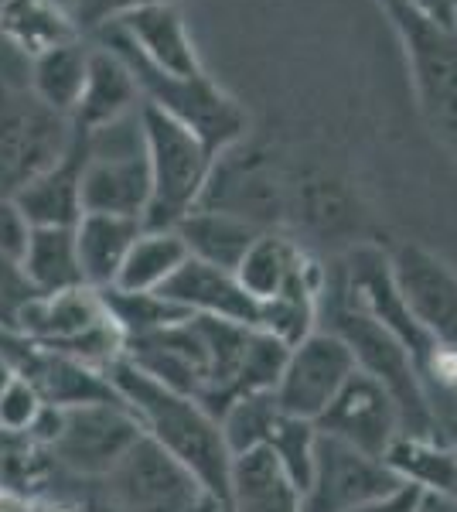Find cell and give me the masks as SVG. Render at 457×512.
Returning a JSON list of instances; mask_svg holds the SVG:
<instances>
[{
    "mask_svg": "<svg viewBox=\"0 0 457 512\" xmlns=\"http://www.w3.org/2000/svg\"><path fill=\"white\" fill-rule=\"evenodd\" d=\"M41 407H45V400L38 396V390L28 383V379L18 376L4 393H0V427H4V431H14V434H28L31 424H35V417L41 414Z\"/></svg>",
    "mask_w": 457,
    "mask_h": 512,
    "instance_id": "obj_32",
    "label": "cell"
},
{
    "mask_svg": "<svg viewBox=\"0 0 457 512\" xmlns=\"http://www.w3.org/2000/svg\"><path fill=\"white\" fill-rule=\"evenodd\" d=\"M403 41L410 82L430 137L457 168V28L423 18L410 0H376Z\"/></svg>",
    "mask_w": 457,
    "mask_h": 512,
    "instance_id": "obj_2",
    "label": "cell"
},
{
    "mask_svg": "<svg viewBox=\"0 0 457 512\" xmlns=\"http://www.w3.org/2000/svg\"><path fill=\"white\" fill-rule=\"evenodd\" d=\"M106 482L120 512H205L215 502L202 482L151 437H140Z\"/></svg>",
    "mask_w": 457,
    "mask_h": 512,
    "instance_id": "obj_8",
    "label": "cell"
},
{
    "mask_svg": "<svg viewBox=\"0 0 457 512\" xmlns=\"http://www.w3.org/2000/svg\"><path fill=\"white\" fill-rule=\"evenodd\" d=\"M14 379H18V373H14V366H11V362H7V355L0 352V393H4L7 386L14 383Z\"/></svg>",
    "mask_w": 457,
    "mask_h": 512,
    "instance_id": "obj_38",
    "label": "cell"
},
{
    "mask_svg": "<svg viewBox=\"0 0 457 512\" xmlns=\"http://www.w3.org/2000/svg\"><path fill=\"white\" fill-rule=\"evenodd\" d=\"M205 512H226V509H222V506H219V502H212V506H209V509H205Z\"/></svg>",
    "mask_w": 457,
    "mask_h": 512,
    "instance_id": "obj_39",
    "label": "cell"
},
{
    "mask_svg": "<svg viewBox=\"0 0 457 512\" xmlns=\"http://www.w3.org/2000/svg\"><path fill=\"white\" fill-rule=\"evenodd\" d=\"M0 35L28 59L82 38L58 0H0Z\"/></svg>",
    "mask_w": 457,
    "mask_h": 512,
    "instance_id": "obj_23",
    "label": "cell"
},
{
    "mask_svg": "<svg viewBox=\"0 0 457 512\" xmlns=\"http://www.w3.org/2000/svg\"><path fill=\"white\" fill-rule=\"evenodd\" d=\"M140 229L144 226L137 219H120V216H82L76 222L79 267L89 287L106 291V287L116 284L123 260H127Z\"/></svg>",
    "mask_w": 457,
    "mask_h": 512,
    "instance_id": "obj_25",
    "label": "cell"
},
{
    "mask_svg": "<svg viewBox=\"0 0 457 512\" xmlns=\"http://www.w3.org/2000/svg\"><path fill=\"white\" fill-rule=\"evenodd\" d=\"M226 512H304V489L267 448L232 454Z\"/></svg>",
    "mask_w": 457,
    "mask_h": 512,
    "instance_id": "obj_19",
    "label": "cell"
},
{
    "mask_svg": "<svg viewBox=\"0 0 457 512\" xmlns=\"http://www.w3.org/2000/svg\"><path fill=\"white\" fill-rule=\"evenodd\" d=\"M93 38H113L140 62L168 76H202L205 65L198 59V48L188 35L181 4H151L127 18L113 21Z\"/></svg>",
    "mask_w": 457,
    "mask_h": 512,
    "instance_id": "obj_14",
    "label": "cell"
},
{
    "mask_svg": "<svg viewBox=\"0 0 457 512\" xmlns=\"http://www.w3.org/2000/svg\"><path fill=\"white\" fill-rule=\"evenodd\" d=\"M423 18L444 24V28H457V0H410Z\"/></svg>",
    "mask_w": 457,
    "mask_h": 512,
    "instance_id": "obj_35",
    "label": "cell"
},
{
    "mask_svg": "<svg viewBox=\"0 0 457 512\" xmlns=\"http://www.w3.org/2000/svg\"><path fill=\"white\" fill-rule=\"evenodd\" d=\"M263 233H270V229H260L246 219L226 216V212H212V209H195L191 216L181 219V226H178V236L185 239L188 253L195 256V260L215 263V267L232 270V274H236L239 260L246 256L249 246Z\"/></svg>",
    "mask_w": 457,
    "mask_h": 512,
    "instance_id": "obj_26",
    "label": "cell"
},
{
    "mask_svg": "<svg viewBox=\"0 0 457 512\" xmlns=\"http://www.w3.org/2000/svg\"><path fill=\"white\" fill-rule=\"evenodd\" d=\"M185 260L188 246L178 236V229H140L113 287L130 294H154L178 274Z\"/></svg>",
    "mask_w": 457,
    "mask_h": 512,
    "instance_id": "obj_27",
    "label": "cell"
},
{
    "mask_svg": "<svg viewBox=\"0 0 457 512\" xmlns=\"http://www.w3.org/2000/svg\"><path fill=\"white\" fill-rule=\"evenodd\" d=\"M403 485L379 458L348 448L328 434L314 441V465L304 489V512H352Z\"/></svg>",
    "mask_w": 457,
    "mask_h": 512,
    "instance_id": "obj_11",
    "label": "cell"
},
{
    "mask_svg": "<svg viewBox=\"0 0 457 512\" xmlns=\"http://www.w3.org/2000/svg\"><path fill=\"white\" fill-rule=\"evenodd\" d=\"M89 45L86 38L69 41V45H58L52 52L31 59V93H35L41 103L52 106L55 113L72 120L79 106V96L86 89V76H89Z\"/></svg>",
    "mask_w": 457,
    "mask_h": 512,
    "instance_id": "obj_28",
    "label": "cell"
},
{
    "mask_svg": "<svg viewBox=\"0 0 457 512\" xmlns=\"http://www.w3.org/2000/svg\"><path fill=\"white\" fill-rule=\"evenodd\" d=\"M86 147L82 216L144 219L151 202V168H147L140 110L86 134Z\"/></svg>",
    "mask_w": 457,
    "mask_h": 512,
    "instance_id": "obj_5",
    "label": "cell"
},
{
    "mask_svg": "<svg viewBox=\"0 0 457 512\" xmlns=\"http://www.w3.org/2000/svg\"><path fill=\"white\" fill-rule=\"evenodd\" d=\"M35 297H38V291L31 287L28 274L21 270L18 256L0 253V328L18 332L24 308H28Z\"/></svg>",
    "mask_w": 457,
    "mask_h": 512,
    "instance_id": "obj_31",
    "label": "cell"
},
{
    "mask_svg": "<svg viewBox=\"0 0 457 512\" xmlns=\"http://www.w3.org/2000/svg\"><path fill=\"white\" fill-rule=\"evenodd\" d=\"M437 431H440V437H444V441L457 444V396L437 414Z\"/></svg>",
    "mask_w": 457,
    "mask_h": 512,
    "instance_id": "obj_36",
    "label": "cell"
},
{
    "mask_svg": "<svg viewBox=\"0 0 457 512\" xmlns=\"http://www.w3.org/2000/svg\"><path fill=\"white\" fill-rule=\"evenodd\" d=\"M86 134L76 127L69 151L52 168L35 175L14 192V205L28 226H76L82 219V168H86Z\"/></svg>",
    "mask_w": 457,
    "mask_h": 512,
    "instance_id": "obj_17",
    "label": "cell"
},
{
    "mask_svg": "<svg viewBox=\"0 0 457 512\" xmlns=\"http://www.w3.org/2000/svg\"><path fill=\"white\" fill-rule=\"evenodd\" d=\"M65 7V14L79 28L82 38H93L103 28H110L113 21L127 18V14L140 11L151 4H185V0H58Z\"/></svg>",
    "mask_w": 457,
    "mask_h": 512,
    "instance_id": "obj_30",
    "label": "cell"
},
{
    "mask_svg": "<svg viewBox=\"0 0 457 512\" xmlns=\"http://www.w3.org/2000/svg\"><path fill=\"white\" fill-rule=\"evenodd\" d=\"M420 512H457V502L454 499H440V495H423Z\"/></svg>",
    "mask_w": 457,
    "mask_h": 512,
    "instance_id": "obj_37",
    "label": "cell"
},
{
    "mask_svg": "<svg viewBox=\"0 0 457 512\" xmlns=\"http://www.w3.org/2000/svg\"><path fill=\"white\" fill-rule=\"evenodd\" d=\"M28 219L21 216V209L14 205L11 195H0V253L18 256L24 253V243H28Z\"/></svg>",
    "mask_w": 457,
    "mask_h": 512,
    "instance_id": "obj_33",
    "label": "cell"
},
{
    "mask_svg": "<svg viewBox=\"0 0 457 512\" xmlns=\"http://www.w3.org/2000/svg\"><path fill=\"white\" fill-rule=\"evenodd\" d=\"M290 209L297 222L318 239H352L362 229L359 198L342 178L331 175H307L297 192L290 195ZM355 246V239H352Z\"/></svg>",
    "mask_w": 457,
    "mask_h": 512,
    "instance_id": "obj_21",
    "label": "cell"
},
{
    "mask_svg": "<svg viewBox=\"0 0 457 512\" xmlns=\"http://www.w3.org/2000/svg\"><path fill=\"white\" fill-rule=\"evenodd\" d=\"M157 294L168 297L178 308H185L188 315L222 318V321H236V325L260 328V304L243 291L236 274L215 267V263L195 260L191 253L178 267V274Z\"/></svg>",
    "mask_w": 457,
    "mask_h": 512,
    "instance_id": "obj_16",
    "label": "cell"
},
{
    "mask_svg": "<svg viewBox=\"0 0 457 512\" xmlns=\"http://www.w3.org/2000/svg\"><path fill=\"white\" fill-rule=\"evenodd\" d=\"M147 168H151V202L140 219L144 229H178L191 216L209 185L215 154L191 130L171 120L151 103H140Z\"/></svg>",
    "mask_w": 457,
    "mask_h": 512,
    "instance_id": "obj_3",
    "label": "cell"
},
{
    "mask_svg": "<svg viewBox=\"0 0 457 512\" xmlns=\"http://www.w3.org/2000/svg\"><path fill=\"white\" fill-rule=\"evenodd\" d=\"M69 117L55 113L24 86L0 79V195H14L72 144Z\"/></svg>",
    "mask_w": 457,
    "mask_h": 512,
    "instance_id": "obj_6",
    "label": "cell"
},
{
    "mask_svg": "<svg viewBox=\"0 0 457 512\" xmlns=\"http://www.w3.org/2000/svg\"><path fill=\"white\" fill-rule=\"evenodd\" d=\"M198 209L226 212L260 229H280L290 216V192L270 154L243 140L215 158Z\"/></svg>",
    "mask_w": 457,
    "mask_h": 512,
    "instance_id": "obj_7",
    "label": "cell"
},
{
    "mask_svg": "<svg viewBox=\"0 0 457 512\" xmlns=\"http://www.w3.org/2000/svg\"><path fill=\"white\" fill-rule=\"evenodd\" d=\"M103 321H106V304L96 287H72V291L48 294V297L38 294L24 308L18 332L35 338L38 345H45L52 352H65L72 342H79L82 335H89Z\"/></svg>",
    "mask_w": 457,
    "mask_h": 512,
    "instance_id": "obj_20",
    "label": "cell"
},
{
    "mask_svg": "<svg viewBox=\"0 0 457 512\" xmlns=\"http://www.w3.org/2000/svg\"><path fill=\"white\" fill-rule=\"evenodd\" d=\"M106 304V315L116 321V328L123 332V338H140V335H151L161 332L168 325H178V321L191 318L185 308H178L174 301L161 294H130V291H116V287H106L99 291Z\"/></svg>",
    "mask_w": 457,
    "mask_h": 512,
    "instance_id": "obj_29",
    "label": "cell"
},
{
    "mask_svg": "<svg viewBox=\"0 0 457 512\" xmlns=\"http://www.w3.org/2000/svg\"><path fill=\"white\" fill-rule=\"evenodd\" d=\"M420 506H423L420 489H413V485H396L393 492L379 495V499L365 502V506L352 512H420Z\"/></svg>",
    "mask_w": 457,
    "mask_h": 512,
    "instance_id": "obj_34",
    "label": "cell"
},
{
    "mask_svg": "<svg viewBox=\"0 0 457 512\" xmlns=\"http://www.w3.org/2000/svg\"><path fill=\"white\" fill-rule=\"evenodd\" d=\"M140 103H144V96H140V86L134 72H130V65L113 48L93 45L86 89H82L79 106L72 113V127H79L82 134H93V130H103L110 123L137 113Z\"/></svg>",
    "mask_w": 457,
    "mask_h": 512,
    "instance_id": "obj_18",
    "label": "cell"
},
{
    "mask_svg": "<svg viewBox=\"0 0 457 512\" xmlns=\"http://www.w3.org/2000/svg\"><path fill=\"white\" fill-rule=\"evenodd\" d=\"M21 270L41 297L89 287L79 267L76 226H31L21 253Z\"/></svg>",
    "mask_w": 457,
    "mask_h": 512,
    "instance_id": "obj_24",
    "label": "cell"
},
{
    "mask_svg": "<svg viewBox=\"0 0 457 512\" xmlns=\"http://www.w3.org/2000/svg\"><path fill=\"white\" fill-rule=\"evenodd\" d=\"M382 465L403 485H413L423 495L457 502V444L444 441V437L400 434L386 451Z\"/></svg>",
    "mask_w": 457,
    "mask_h": 512,
    "instance_id": "obj_22",
    "label": "cell"
},
{
    "mask_svg": "<svg viewBox=\"0 0 457 512\" xmlns=\"http://www.w3.org/2000/svg\"><path fill=\"white\" fill-rule=\"evenodd\" d=\"M314 427H318V434H328L348 448L382 461L396 437L403 434V417L393 393L355 369L342 393L331 400V407L314 420Z\"/></svg>",
    "mask_w": 457,
    "mask_h": 512,
    "instance_id": "obj_13",
    "label": "cell"
},
{
    "mask_svg": "<svg viewBox=\"0 0 457 512\" xmlns=\"http://www.w3.org/2000/svg\"><path fill=\"white\" fill-rule=\"evenodd\" d=\"M396 291L403 294L417 325L437 345L457 352V274L420 243H400L389 250Z\"/></svg>",
    "mask_w": 457,
    "mask_h": 512,
    "instance_id": "obj_12",
    "label": "cell"
},
{
    "mask_svg": "<svg viewBox=\"0 0 457 512\" xmlns=\"http://www.w3.org/2000/svg\"><path fill=\"white\" fill-rule=\"evenodd\" d=\"M93 41L96 45L113 48V52L130 65L144 103L157 106V110L168 113L171 120H178L185 130H191L215 158L246 140L249 113L209 76V72H202V76H168V72H157L147 62H140L134 52H127V48L120 45V41H113V38H93Z\"/></svg>",
    "mask_w": 457,
    "mask_h": 512,
    "instance_id": "obj_4",
    "label": "cell"
},
{
    "mask_svg": "<svg viewBox=\"0 0 457 512\" xmlns=\"http://www.w3.org/2000/svg\"><path fill=\"white\" fill-rule=\"evenodd\" d=\"M140 437L144 431L123 400L86 403V407L65 410L62 434L55 437L48 454L76 475L106 478Z\"/></svg>",
    "mask_w": 457,
    "mask_h": 512,
    "instance_id": "obj_10",
    "label": "cell"
},
{
    "mask_svg": "<svg viewBox=\"0 0 457 512\" xmlns=\"http://www.w3.org/2000/svg\"><path fill=\"white\" fill-rule=\"evenodd\" d=\"M236 280L263 308L290 291H324V263L301 239L270 229L239 260Z\"/></svg>",
    "mask_w": 457,
    "mask_h": 512,
    "instance_id": "obj_15",
    "label": "cell"
},
{
    "mask_svg": "<svg viewBox=\"0 0 457 512\" xmlns=\"http://www.w3.org/2000/svg\"><path fill=\"white\" fill-rule=\"evenodd\" d=\"M106 379L116 396L134 410L144 437H151L157 448L168 451L178 465H185L202 482V489L226 509L232 451L219 427V417H212L191 396L174 393L147 373H140L127 359L113 362L106 369Z\"/></svg>",
    "mask_w": 457,
    "mask_h": 512,
    "instance_id": "obj_1",
    "label": "cell"
},
{
    "mask_svg": "<svg viewBox=\"0 0 457 512\" xmlns=\"http://www.w3.org/2000/svg\"><path fill=\"white\" fill-rule=\"evenodd\" d=\"M352 373V349L328 328H314L307 338L290 345L284 373L273 386V396H277L284 414L314 424L331 407V400L342 393V386L352 379Z\"/></svg>",
    "mask_w": 457,
    "mask_h": 512,
    "instance_id": "obj_9",
    "label": "cell"
}]
</instances>
